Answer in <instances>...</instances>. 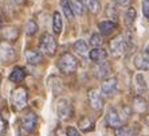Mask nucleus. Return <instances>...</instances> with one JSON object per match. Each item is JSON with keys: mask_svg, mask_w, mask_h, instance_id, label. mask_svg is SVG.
Instances as JSON below:
<instances>
[{"mask_svg": "<svg viewBox=\"0 0 149 136\" xmlns=\"http://www.w3.org/2000/svg\"><path fill=\"white\" fill-rule=\"evenodd\" d=\"M133 108L141 113V112H144L146 109V101L142 97L137 96V97H134V100H133Z\"/></svg>", "mask_w": 149, "mask_h": 136, "instance_id": "obj_24", "label": "nucleus"}, {"mask_svg": "<svg viewBox=\"0 0 149 136\" xmlns=\"http://www.w3.org/2000/svg\"><path fill=\"white\" fill-rule=\"evenodd\" d=\"M59 4L62 7V11L65 16L69 19V20H73L74 19V12L73 8H71V4H70V0H59Z\"/></svg>", "mask_w": 149, "mask_h": 136, "instance_id": "obj_20", "label": "nucleus"}, {"mask_svg": "<svg viewBox=\"0 0 149 136\" xmlns=\"http://www.w3.org/2000/svg\"><path fill=\"white\" fill-rule=\"evenodd\" d=\"M22 128L24 129L26 132H31L34 131L35 125H36V121H38V117L34 112H27L22 116Z\"/></svg>", "mask_w": 149, "mask_h": 136, "instance_id": "obj_7", "label": "nucleus"}, {"mask_svg": "<svg viewBox=\"0 0 149 136\" xmlns=\"http://www.w3.org/2000/svg\"><path fill=\"white\" fill-rule=\"evenodd\" d=\"M66 135H67V136H81L79 132H78V129L74 128V127H67Z\"/></svg>", "mask_w": 149, "mask_h": 136, "instance_id": "obj_31", "label": "nucleus"}, {"mask_svg": "<svg viewBox=\"0 0 149 136\" xmlns=\"http://www.w3.org/2000/svg\"><path fill=\"white\" fill-rule=\"evenodd\" d=\"M134 66L139 70H148L149 67V54H148V49H145V51L139 53L134 58Z\"/></svg>", "mask_w": 149, "mask_h": 136, "instance_id": "obj_9", "label": "nucleus"}, {"mask_svg": "<svg viewBox=\"0 0 149 136\" xmlns=\"http://www.w3.org/2000/svg\"><path fill=\"white\" fill-rule=\"evenodd\" d=\"M36 31H38V23L34 20H28L26 25V34L31 36V35L36 34Z\"/></svg>", "mask_w": 149, "mask_h": 136, "instance_id": "obj_26", "label": "nucleus"}, {"mask_svg": "<svg viewBox=\"0 0 149 136\" xmlns=\"http://www.w3.org/2000/svg\"><path fill=\"white\" fill-rule=\"evenodd\" d=\"M56 65H58V69L63 74H71L77 70V67L79 66V61L71 53H63L62 55L59 57Z\"/></svg>", "mask_w": 149, "mask_h": 136, "instance_id": "obj_1", "label": "nucleus"}, {"mask_svg": "<svg viewBox=\"0 0 149 136\" xmlns=\"http://www.w3.org/2000/svg\"><path fill=\"white\" fill-rule=\"evenodd\" d=\"M90 45L94 47H98V46L102 45V38H101L100 34H93L90 38Z\"/></svg>", "mask_w": 149, "mask_h": 136, "instance_id": "obj_28", "label": "nucleus"}, {"mask_svg": "<svg viewBox=\"0 0 149 136\" xmlns=\"http://www.w3.org/2000/svg\"><path fill=\"white\" fill-rule=\"evenodd\" d=\"M12 1H15L16 4H19V6H22V4L26 3V0H12Z\"/></svg>", "mask_w": 149, "mask_h": 136, "instance_id": "obj_34", "label": "nucleus"}, {"mask_svg": "<svg viewBox=\"0 0 149 136\" xmlns=\"http://www.w3.org/2000/svg\"><path fill=\"white\" fill-rule=\"evenodd\" d=\"M6 131V123H4V120L0 117V135Z\"/></svg>", "mask_w": 149, "mask_h": 136, "instance_id": "obj_33", "label": "nucleus"}, {"mask_svg": "<svg viewBox=\"0 0 149 136\" xmlns=\"http://www.w3.org/2000/svg\"><path fill=\"white\" fill-rule=\"evenodd\" d=\"M78 127L83 132H91L95 128V121L91 117H89V116H82L79 119V121H78Z\"/></svg>", "mask_w": 149, "mask_h": 136, "instance_id": "obj_13", "label": "nucleus"}, {"mask_svg": "<svg viewBox=\"0 0 149 136\" xmlns=\"http://www.w3.org/2000/svg\"><path fill=\"white\" fill-rule=\"evenodd\" d=\"M39 50H40V53H43L45 55L54 57L56 53V39L54 38L51 34L45 32V34L40 36V41H39Z\"/></svg>", "mask_w": 149, "mask_h": 136, "instance_id": "obj_3", "label": "nucleus"}, {"mask_svg": "<svg viewBox=\"0 0 149 136\" xmlns=\"http://www.w3.org/2000/svg\"><path fill=\"white\" fill-rule=\"evenodd\" d=\"M136 81H137V85L141 86V90L142 89H146V82H145V78H144L142 74H137V76H136Z\"/></svg>", "mask_w": 149, "mask_h": 136, "instance_id": "obj_30", "label": "nucleus"}, {"mask_svg": "<svg viewBox=\"0 0 149 136\" xmlns=\"http://www.w3.org/2000/svg\"><path fill=\"white\" fill-rule=\"evenodd\" d=\"M19 36V30L15 27H7L3 30V38L8 42H15Z\"/></svg>", "mask_w": 149, "mask_h": 136, "instance_id": "obj_18", "label": "nucleus"}, {"mask_svg": "<svg viewBox=\"0 0 149 136\" xmlns=\"http://www.w3.org/2000/svg\"><path fill=\"white\" fill-rule=\"evenodd\" d=\"M118 6H129L132 3V0H116Z\"/></svg>", "mask_w": 149, "mask_h": 136, "instance_id": "obj_32", "label": "nucleus"}, {"mask_svg": "<svg viewBox=\"0 0 149 136\" xmlns=\"http://www.w3.org/2000/svg\"><path fill=\"white\" fill-rule=\"evenodd\" d=\"M0 85H1V74H0Z\"/></svg>", "mask_w": 149, "mask_h": 136, "instance_id": "obj_35", "label": "nucleus"}, {"mask_svg": "<svg viewBox=\"0 0 149 136\" xmlns=\"http://www.w3.org/2000/svg\"><path fill=\"white\" fill-rule=\"evenodd\" d=\"M142 14H144V18L148 19L149 18V0H142Z\"/></svg>", "mask_w": 149, "mask_h": 136, "instance_id": "obj_29", "label": "nucleus"}, {"mask_svg": "<svg viewBox=\"0 0 149 136\" xmlns=\"http://www.w3.org/2000/svg\"><path fill=\"white\" fill-rule=\"evenodd\" d=\"M26 61L30 65H39L43 61V55L38 50H28L26 51Z\"/></svg>", "mask_w": 149, "mask_h": 136, "instance_id": "obj_15", "label": "nucleus"}, {"mask_svg": "<svg viewBox=\"0 0 149 136\" xmlns=\"http://www.w3.org/2000/svg\"><path fill=\"white\" fill-rule=\"evenodd\" d=\"M117 90V78L111 77V78H106V80L101 84V92L106 96L114 94Z\"/></svg>", "mask_w": 149, "mask_h": 136, "instance_id": "obj_12", "label": "nucleus"}, {"mask_svg": "<svg viewBox=\"0 0 149 136\" xmlns=\"http://www.w3.org/2000/svg\"><path fill=\"white\" fill-rule=\"evenodd\" d=\"M130 49V39H126L124 35H118L110 41V53L114 58H120Z\"/></svg>", "mask_w": 149, "mask_h": 136, "instance_id": "obj_2", "label": "nucleus"}, {"mask_svg": "<svg viewBox=\"0 0 149 136\" xmlns=\"http://www.w3.org/2000/svg\"><path fill=\"white\" fill-rule=\"evenodd\" d=\"M10 81L11 82H15V84H19V82H23V80L26 78V70L20 66L14 67V70L11 72L10 74Z\"/></svg>", "mask_w": 149, "mask_h": 136, "instance_id": "obj_16", "label": "nucleus"}, {"mask_svg": "<svg viewBox=\"0 0 149 136\" xmlns=\"http://www.w3.org/2000/svg\"><path fill=\"white\" fill-rule=\"evenodd\" d=\"M12 107L16 111H22L26 108L27 105V100H28V90L24 86H19L12 92Z\"/></svg>", "mask_w": 149, "mask_h": 136, "instance_id": "obj_4", "label": "nucleus"}, {"mask_svg": "<svg viewBox=\"0 0 149 136\" xmlns=\"http://www.w3.org/2000/svg\"><path fill=\"white\" fill-rule=\"evenodd\" d=\"M15 57V49L8 43H0V60L1 62H10Z\"/></svg>", "mask_w": 149, "mask_h": 136, "instance_id": "obj_10", "label": "nucleus"}, {"mask_svg": "<svg viewBox=\"0 0 149 136\" xmlns=\"http://www.w3.org/2000/svg\"><path fill=\"white\" fill-rule=\"evenodd\" d=\"M56 111H58L59 119L62 120V121H67V120H70L74 115L73 105L70 104L69 100H66V98H61V100H58Z\"/></svg>", "mask_w": 149, "mask_h": 136, "instance_id": "obj_5", "label": "nucleus"}, {"mask_svg": "<svg viewBox=\"0 0 149 136\" xmlns=\"http://www.w3.org/2000/svg\"><path fill=\"white\" fill-rule=\"evenodd\" d=\"M98 28H100V32L102 35H109L117 28V23L111 20H104L98 23Z\"/></svg>", "mask_w": 149, "mask_h": 136, "instance_id": "obj_17", "label": "nucleus"}, {"mask_svg": "<svg viewBox=\"0 0 149 136\" xmlns=\"http://www.w3.org/2000/svg\"><path fill=\"white\" fill-rule=\"evenodd\" d=\"M62 28H63V22H62V16L59 14L58 11L54 12L52 15V30L55 34H61L62 32Z\"/></svg>", "mask_w": 149, "mask_h": 136, "instance_id": "obj_19", "label": "nucleus"}, {"mask_svg": "<svg viewBox=\"0 0 149 136\" xmlns=\"http://www.w3.org/2000/svg\"><path fill=\"white\" fill-rule=\"evenodd\" d=\"M116 136H133V135H132L130 128L121 125V127H118V128H116Z\"/></svg>", "mask_w": 149, "mask_h": 136, "instance_id": "obj_27", "label": "nucleus"}, {"mask_svg": "<svg viewBox=\"0 0 149 136\" xmlns=\"http://www.w3.org/2000/svg\"><path fill=\"white\" fill-rule=\"evenodd\" d=\"M0 26H1V18H0Z\"/></svg>", "mask_w": 149, "mask_h": 136, "instance_id": "obj_36", "label": "nucleus"}, {"mask_svg": "<svg viewBox=\"0 0 149 136\" xmlns=\"http://www.w3.org/2000/svg\"><path fill=\"white\" fill-rule=\"evenodd\" d=\"M91 70H93V76L95 77V78L104 80V78H106V77L109 76V73H110V66L104 61V62L95 63V65L91 67Z\"/></svg>", "mask_w": 149, "mask_h": 136, "instance_id": "obj_8", "label": "nucleus"}, {"mask_svg": "<svg viewBox=\"0 0 149 136\" xmlns=\"http://www.w3.org/2000/svg\"><path fill=\"white\" fill-rule=\"evenodd\" d=\"M73 50L77 53V54H79V55L85 57L87 55V45L85 41H82V39H79V41H77L73 45Z\"/></svg>", "mask_w": 149, "mask_h": 136, "instance_id": "obj_22", "label": "nucleus"}, {"mask_svg": "<svg viewBox=\"0 0 149 136\" xmlns=\"http://www.w3.org/2000/svg\"><path fill=\"white\" fill-rule=\"evenodd\" d=\"M136 18H137V12H136L134 7H129V10L126 11L125 14V25L128 27H132L136 22Z\"/></svg>", "mask_w": 149, "mask_h": 136, "instance_id": "obj_23", "label": "nucleus"}, {"mask_svg": "<svg viewBox=\"0 0 149 136\" xmlns=\"http://www.w3.org/2000/svg\"><path fill=\"white\" fill-rule=\"evenodd\" d=\"M87 98H89V104L94 111H101L104 108V98L98 89H90L87 93Z\"/></svg>", "mask_w": 149, "mask_h": 136, "instance_id": "obj_6", "label": "nucleus"}, {"mask_svg": "<svg viewBox=\"0 0 149 136\" xmlns=\"http://www.w3.org/2000/svg\"><path fill=\"white\" fill-rule=\"evenodd\" d=\"M83 7H86L91 14H98L101 11V4L98 0H82Z\"/></svg>", "mask_w": 149, "mask_h": 136, "instance_id": "obj_21", "label": "nucleus"}, {"mask_svg": "<svg viewBox=\"0 0 149 136\" xmlns=\"http://www.w3.org/2000/svg\"><path fill=\"white\" fill-rule=\"evenodd\" d=\"M70 4H71V8H73V12H75L78 15L83 14L85 7H83L82 0H70Z\"/></svg>", "mask_w": 149, "mask_h": 136, "instance_id": "obj_25", "label": "nucleus"}, {"mask_svg": "<svg viewBox=\"0 0 149 136\" xmlns=\"http://www.w3.org/2000/svg\"><path fill=\"white\" fill-rule=\"evenodd\" d=\"M108 57V53L105 51L104 49H100V47H94L90 53H89V58L93 61L94 63H98V62H104Z\"/></svg>", "mask_w": 149, "mask_h": 136, "instance_id": "obj_14", "label": "nucleus"}, {"mask_svg": "<svg viewBox=\"0 0 149 136\" xmlns=\"http://www.w3.org/2000/svg\"><path fill=\"white\" fill-rule=\"evenodd\" d=\"M106 124H108V127L114 128V129L122 125V121H121V119H120V115H118V112L116 111L114 108H110L108 111V113H106Z\"/></svg>", "mask_w": 149, "mask_h": 136, "instance_id": "obj_11", "label": "nucleus"}]
</instances>
